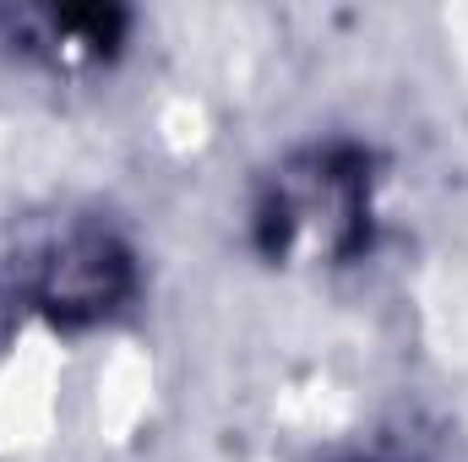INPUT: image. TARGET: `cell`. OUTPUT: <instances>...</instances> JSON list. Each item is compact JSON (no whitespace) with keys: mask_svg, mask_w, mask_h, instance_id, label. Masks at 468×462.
<instances>
[{"mask_svg":"<svg viewBox=\"0 0 468 462\" xmlns=\"http://www.w3.org/2000/svg\"><path fill=\"white\" fill-rule=\"evenodd\" d=\"M376 152L359 142H305L278 158L250 207V239L272 267H344L370 250Z\"/></svg>","mask_w":468,"mask_h":462,"instance_id":"obj_1","label":"cell"},{"mask_svg":"<svg viewBox=\"0 0 468 462\" xmlns=\"http://www.w3.org/2000/svg\"><path fill=\"white\" fill-rule=\"evenodd\" d=\"M142 267L110 218H55L16 239L0 261V305L55 332H88L115 321L136 299Z\"/></svg>","mask_w":468,"mask_h":462,"instance_id":"obj_2","label":"cell"},{"mask_svg":"<svg viewBox=\"0 0 468 462\" xmlns=\"http://www.w3.org/2000/svg\"><path fill=\"white\" fill-rule=\"evenodd\" d=\"M125 5H0V55L44 71H93L125 49Z\"/></svg>","mask_w":468,"mask_h":462,"instance_id":"obj_3","label":"cell"}]
</instances>
